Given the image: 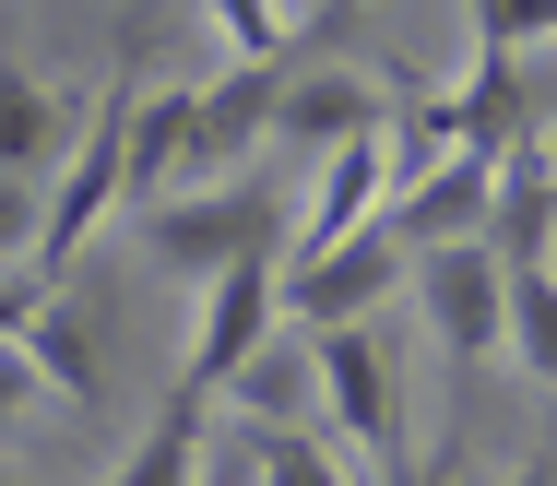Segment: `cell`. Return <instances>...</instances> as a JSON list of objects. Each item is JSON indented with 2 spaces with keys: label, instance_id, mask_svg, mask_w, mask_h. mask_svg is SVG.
Wrapping results in <instances>:
<instances>
[{
  "label": "cell",
  "instance_id": "1",
  "mask_svg": "<svg viewBox=\"0 0 557 486\" xmlns=\"http://www.w3.org/2000/svg\"><path fill=\"white\" fill-rule=\"evenodd\" d=\"M131 238H143L154 273H178V285H214L237 261H285V178H214V190L131 202Z\"/></svg>",
  "mask_w": 557,
  "mask_h": 486
},
{
  "label": "cell",
  "instance_id": "2",
  "mask_svg": "<svg viewBox=\"0 0 557 486\" xmlns=\"http://www.w3.org/2000/svg\"><path fill=\"white\" fill-rule=\"evenodd\" d=\"M309 367H321L333 427L380 463V486H392L416 451H404V367H392V345H380V321H333V333H309Z\"/></svg>",
  "mask_w": 557,
  "mask_h": 486
},
{
  "label": "cell",
  "instance_id": "3",
  "mask_svg": "<svg viewBox=\"0 0 557 486\" xmlns=\"http://www.w3.org/2000/svg\"><path fill=\"white\" fill-rule=\"evenodd\" d=\"M416 309H428V333L450 345V367L474 379L486 357H510V273H498V249L486 238H450L416 261Z\"/></svg>",
  "mask_w": 557,
  "mask_h": 486
},
{
  "label": "cell",
  "instance_id": "4",
  "mask_svg": "<svg viewBox=\"0 0 557 486\" xmlns=\"http://www.w3.org/2000/svg\"><path fill=\"white\" fill-rule=\"evenodd\" d=\"M273 321H285V261H237L202 285V333H190V367H178V391H237V367L273 345Z\"/></svg>",
  "mask_w": 557,
  "mask_h": 486
},
{
  "label": "cell",
  "instance_id": "5",
  "mask_svg": "<svg viewBox=\"0 0 557 486\" xmlns=\"http://www.w3.org/2000/svg\"><path fill=\"white\" fill-rule=\"evenodd\" d=\"M392 285H416V261L380 238V226H356V238H344V249H321V261H285V321H297V333L380 321V309H392Z\"/></svg>",
  "mask_w": 557,
  "mask_h": 486
},
{
  "label": "cell",
  "instance_id": "6",
  "mask_svg": "<svg viewBox=\"0 0 557 486\" xmlns=\"http://www.w3.org/2000/svg\"><path fill=\"white\" fill-rule=\"evenodd\" d=\"M486 202H498V166L486 154H440L428 178H404L392 202H380V238L404 249V261H428L450 238H486Z\"/></svg>",
  "mask_w": 557,
  "mask_h": 486
},
{
  "label": "cell",
  "instance_id": "7",
  "mask_svg": "<svg viewBox=\"0 0 557 486\" xmlns=\"http://www.w3.org/2000/svg\"><path fill=\"white\" fill-rule=\"evenodd\" d=\"M368 130H392V84H368V72H344V60H309V72L285 84V108H273V142H285V154H344V142H368Z\"/></svg>",
  "mask_w": 557,
  "mask_h": 486
},
{
  "label": "cell",
  "instance_id": "8",
  "mask_svg": "<svg viewBox=\"0 0 557 486\" xmlns=\"http://www.w3.org/2000/svg\"><path fill=\"white\" fill-rule=\"evenodd\" d=\"M24 357L48 391H72V403H108V297H84V285H48V309L24 321Z\"/></svg>",
  "mask_w": 557,
  "mask_h": 486
},
{
  "label": "cell",
  "instance_id": "9",
  "mask_svg": "<svg viewBox=\"0 0 557 486\" xmlns=\"http://www.w3.org/2000/svg\"><path fill=\"white\" fill-rule=\"evenodd\" d=\"M486 249H498V273H534V261L557 249V142H522V154H498Z\"/></svg>",
  "mask_w": 557,
  "mask_h": 486
},
{
  "label": "cell",
  "instance_id": "10",
  "mask_svg": "<svg viewBox=\"0 0 557 486\" xmlns=\"http://www.w3.org/2000/svg\"><path fill=\"white\" fill-rule=\"evenodd\" d=\"M72 142H84V108L48 96L24 60H0V178H48Z\"/></svg>",
  "mask_w": 557,
  "mask_h": 486
},
{
  "label": "cell",
  "instance_id": "11",
  "mask_svg": "<svg viewBox=\"0 0 557 486\" xmlns=\"http://www.w3.org/2000/svg\"><path fill=\"white\" fill-rule=\"evenodd\" d=\"M202 439H214V403L166 379V403H154V427H143V451H131V463H119L108 486H190V475H202Z\"/></svg>",
  "mask_w": 557,
  "mask_h": 486
},
{
  "label": "cell",
  "instance_id": "12",
  "mask_svg": "<svg viewBox=\"0 0 557 486\" xmlns=\"http://www.w3.org/2000/svg\"><path fill=\"white\" fill-rule=\"evenodd\" d=\"M510 357L557 391V273H546V261H534V273H510Z\"/></svg>",
  "mask_w": 557,
  "mask_h": 486
},
{
  "label": "cell",
  "instance_id": "13",
  "mask_svg": "<svg viewBox=\"0 0 557 486\" xmlns=\"http://www.w3.org/2000/svg\"><path fill=\"white\" fill-rule=\"evenodd\" d=\"M462 24H474V60H534L557 36V0H462Z\"/></svg>",
  "mask_w": 557,
  "mask_h": 486
},
{
  "label": "cell",
  "instance_id": "14",
  "mask_svg": "<svg viewBox=\"0 0 557 486\" xmlns=\"http://www.w3.org/2000/svg\"><path fill=\"white\" fill-rule=\"evenodd\" d=\"M249 463H261V486H344V463L309 427H261V415H249Z\"/></svg>",
  "mask_w": 557,
  "mask_h": 486
},
{
  "label": "cell",
  "instance_id": "15",
  "mask_svg": "<svg viewBox=\"0 0 557 486\" xmlns=\"http://www.w3.org/2000/svg\"><path fill=\"white\" fill-rule=\"evenodd\" d=\"M309 379H321L309 357H285V345H261V357L237 367V403H249L261 427H297V391H309Z\"/></svg>",
  "mask_w": 557,
  "mask_h": 486
},
{
  "label": "cell",
  "instance_id": "16",
  "mask_svg": "<svg viewBox=\"0 0 557 486\" xmlns=\"http://www.w3.org/2000/svg\"><path fill=\"white\" fill-rule=\"evenodd\" d=\"M36 226H48V190L36 178H0V261H36Z\"/></svg>",
  "mask_w": 557,
  "mask_h": 486
},
{
  "label": "cell",
  "instance_id": "17",
  "mask_svg": "<svg viewBox=\"0 0 557 486\" xmlns=\"http://www.w3.org/2000/svg\"><path fill=\"white\" fill-rule=\"evenodd\" d=\"M36 309H48V273H24V261H12V273H0V345H24V321H36Z\"/></svg>",
  "mask_w": 557,
  "mask_h": 486
},
{
  "label": "cell",
  "instance_id": "18",
  "mask_svg": "<svg viewBox=\"0 0 557 486\" xmlns=\"http://www.w3.org/2000/svg\"><path fill=\"white\" fill-rule=\"evenodd\" d=\"M36 391H48V379H36V357H24V345H0V427H12Z\"/></svg>",
  "mask_w": 557,
  "mask_h": 486
},
{
  "label": "cell",
  "instance_id": "19",
  "mask_svg": "<svg viewBox=\"0 0 557 486\" xmlns=\"http://www.w3.org/2000/svg\"><path fill=\"white\" fill-rule=\"evenodd\" d=\"M392 486H462V463H450V451H440V463H404V475H392Z\"/></svg>",
  "mask_w": 557,
  "mask_h": 486
},
{
  "label": "cell",
  "instance_id": "20",
  "mask_svg": "<svg viewBox=\"0 0 557 486\" xmlns=\"http://www.w3.org/2000/svg\"><path fill=\"white\" fill-rule=\"evenodd\" d=\"M510 486H557V451H522V463H510Z\"/></svg>",
  "mask_w": 557,
  "mask_h": 486
}]
</instances>
